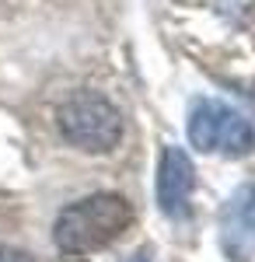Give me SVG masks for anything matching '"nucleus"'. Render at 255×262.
<instances>
[{
  "mask_svg": "<svg viewBox=\"0 0 255 262\" xmlns=\"http://www.w3.org/2000/svg\"><path fill=\"white\" fill-rule=\"evenodd\" d=\"M133 224V206L116 192H95L59 210L53 224V242L63 255L98 252Z\"/></svg>",
  "mask_w": 255,
  "mask_h": 262,
  "instance_id": "nucleus-1",
  "label": "nucleus"
},
{
  "mask_svg": "<svg viewBox=\"0 0 255 262\" xmlns=\"http://www.w3.org/2000/svg\"><path fill=\"white\" fill-rule=\"evenodd\" d=\"M56 126L63 140L84 154H109L122 140V112L98 91H77L59 105Z\"/></svg>",
  "mask_w": 255,
  "mask_h": 262,
  "instance_id": "nucleus-2",
  "label": "nucleus"
},
{
  "mask_svg": "<svg viewBox=\"0 0 255 262\" xmlns=\"http://www.w3.org/2000/svg\"><path fill=\"white\" fill-rule=\"evenodd\" d=\"M189 140L203 154L248 158L255 150V126L224 101L199 98L189 112Z\"/></svg>",
  "mask_w": 255,
  "mask_h": 262,
  "instance_id": "nucleus-3",
  "label": "nucleus"
},
{
  "mask_svg": "<svg viewBox=\"0 0 255 262\" xmlns=\"http://www.w3.org/2000/svg\"><path fill=\"white\" fill-rule=\"evenodd\" d=\"M220 248L231 262L255 259V182L231 192V200L220 210Z\"/></svg>",
  "mask_w": 255,
  "mask_h": 262,
  "instance_id": "nucleus-4",
  "label": "nucleus"
},
{
  "mask_svg": "<svg viewBox=\"0 0 255 262\" xmlns=\"http://www.w3.org/2000/svg\"><path fill=\"white\" fill-rule=\"evenodd\" d=\"M196 185V168L182 147H164L157 161V206L164 217H189V196Z\"/></svg>",
  "mask_w": 255,
  "mask_h": 262,
  "instance_id": "nucleus-5",
  "label": "nucleus"
},
{
  "mask_svg": "<svg viewBox=\"0 0 255 262\" xmlns=\"http://www.w3.org/2000/svg\"><path fill=\"white\" fill-rule=\"evenodd\" d=\"M0 262H35L28 252L21 248H11V245H0Z\"/></svg>",
  "mask_w": 255,
  "mask_h": 262,
  "instance_id": "nucleus-6",
  "label": "nucleus"
},
{
  "mask_svg": "<svg viewBox=\"0 0 255 262\" xmlns=\"http://www.w3.org/2000/svg\"><path fill=\"white\" fill-rule=\"evenodd\" d=\"M130 262H151V255H147V252H140V255H133Z\"/></svg>",
  "mask_w": 255,
  "mask_h": 262,
  "instance_id": "nucleus-7",
  "label": "nucleus"
}]
</instances>
